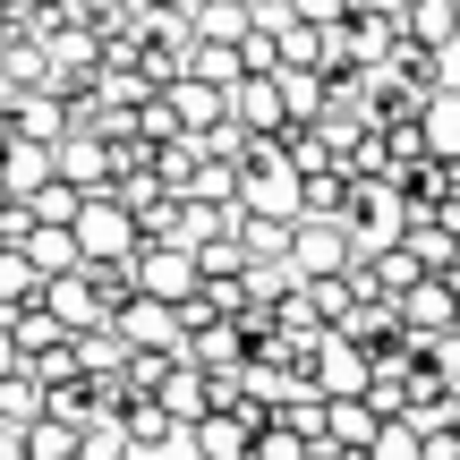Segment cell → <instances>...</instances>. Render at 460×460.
<instances>
[{"mask_svg": "<svg viewBox=\"0 0 460 460\" xmlns=\"http://www.w3.org/2000/svg\"><path fill=\"white\" fill-rule=\"evenodd\" d=\"M349 239H358V256H376V247H401L410 239V197H401L393 180H349Z\"/></svg>", "mask_w": 460, "mask_h": 460, "instance_id": "1", "label": "cell"}, {"mask_svg": "<svg viewBox=\"0 0 460 460\" xmlns=\"http://www.w3.org/2000/svg\"><path fill=\"white\" fill-rule=\"evenodd\" d=\"M68 230H77V256L85 264H128L137 247H146V239H137V222L119 214V197H85Z\"/></svg>", "mask_w": 460, "mask_h": 460, "instance_id": "2", "label": "cell"}, {"mask_svg": "<svg viewBox=\"0 0 460 460\" xmlns=\"http://www.w3.org/2000/svg\"><path fill=\"white\" fill-rule=\"evenodd\" d=\"M128 281H137V298H163V307H180V298L197 290V247L146 239V247L128 256Z\"/></svg>", "mask_w": 460, "mask_h": 460, "instance_id": "3", "label": "cell"}, {"mask_svg": "<svg viewBox=\"0 0 460 460\" xmlns=\"http://www.w3.org/2000/svg\"><path fill=\"white\" fill-rule=\"evenodd\" d=\"M349 264H358L349 222H298V239H290V273L298 281H332V273H349Z\"/></svg>", "mask_w": 460, "mask_h": 460, "instance_id": "4", "label": "cell"}, {"mask_svg": "<svg viewBox=\"0 0 460 460\" xmlns=\"http://www.w3.org/2000/svg\"><path fill=\"white\" fill-rule=\"evenodd\" d=\"M401 332H418V341L460 332V273H427L418 290H401Z\"/></svg>", "mask_w": 460, "mask_h": 460, "instance_id": "5", "label": "cell"}, {"mask_svg": "<svg viewBox=\"0 0 460 460\" xmlns=\"http://www.w3.org/2000/svg\"><path fill=\"white\" fill-rule=\"evenodd\" d=\"M51 171H60L77 197H111L119 188V154L102 146V137H60V146H51Z\"/></svg>", "mask_w": 460, "mask_h": 460, "instance_id": "6", "label": "cell"}, {"mask_svg": "<svg viewBox=\"0 0 460 460\" xmlns=\"http://www.w3.org/2000/svg\"><path fill=\"white\" fill-rule=\"evenodd\" d=\"M230 128H239V137H264V146H273V137L290 128L281 77H239V85H230Z\"/></svg>", "mask_w": 460, "mask_h": 460, "instance_id": "7", "label": "cell"}, {"mask_svg": "<svg viewBox=\"0 0 460 460\" xmlns=\"http://www.w3.org/2000/svg\"><path fill=\"white\" fill-rule=\"evenodd\" d=\"M0 85L9 94H51V43L26 26H0Z\"/></svg>", "mask_w": 460, "mask_h": 460, "instance_id": "8", "label": "cell"}, {"mask_svg": "<svg viewBox=\"0 0 460 460\" xmlns=\"http://www.w3.org/2000/svg\"><path fill=\"white\" fill-rule=\"evenodd\" d=\"M0 137H17V146H60L68 137V102L60 94H9L0 102Z\"/></svg>", "mask_w": 460, "mask_h": 460, "instance_id": "9", "label": "cell"}, {"mask_svg": "<svg viewBox=\"0 0 460 460\" xmlns=\"http://www.w3.org/2000/svg\"><path fill=\"white\" fill-rule=\"evenodd\" d=\"M43 307H51V324H68V332H102L111 315H102V298H94V273H51L43 281Z\"/></svg>", "mask_w": 460, "mask_h": 460, "instance_id": "10", "label": "cell"}, {"mask_svg": "<svg viewBox=\"0 0 460 460\" xmlns=\"http://www.w3.org/2000/svg\"><path fill=\"white\" fill-rule=\"evenodd\" d=\"M163 102H171V119H180V137H214V128H230V94H222V85H205V77H180Z\"/></svg>", "mask_w": 460, "mask_h": 460, "instance_id": "11", "label": "cell"}, {"mask_svg": "<svg viewBox=\"0 0 460 460\" xmlns=\"http://www.w3.org/2000/svg\"><path fill=\"white\" fill-rule=\"evenodd\" d=\"M230 239H239V256L247 264H290V239H298V222H273V214H230Z\"/></svg>", "mask_w": 460, "mask_h": 460, "instance_id": "12", "label": "cell"}, {"mask_svg": "<svg viewBox=\"0 0 460 460\" xmlns=\"http://www.w3.org/2000/svg\"><path fill=\"white\" fill-rule=\"evenodd\" d=\"M376 435H384V418L367 410V401H324V444L332 452L367 460V452H376Z\"/></svg>", "mask_w": 460, "mask_h": 460, "instance_id": "13", "label": "cell"}, {"mask_svg": "<svg viewBox=\"0 0 460 460\" xmlns=\"http://www.w3.org/2000/svg\"><path fill=\"white\" fill-rule=\"evenodd\" d=\"M401 43L452 51V43H460V0H410V9H401Z\"/></svg>", "mask_w": 460, "mask_h": 460, "instance_id": "14", "label": "cell"}, {"mask_svg": "<svg viewBox=\"0 0 460 460\" xmlns=\"http://www.w3.org/2000/svg\"><path fill=\"white\" fill-rule=\"evenodd\" d=\"M188 367L197 376H222V367H247V332L230 324V315H214V324L188 332Z\"/></svg>", "mask_w": 460, "mask_h": 460, "instance_id": "15", "label": "cell"}, {"mask_svg": "<svg viewBox=\"0 0 460 460\" xmlns=\"http://www.w3.org/2000/svg\"><path fill=\"white\" fill-rule=\"evenodd\" d=\"M401 247H410L427 273H460V230L444 214H410V239H401Z\"/></svg>", "mask_w": 460, "mask_h": 460, "instance_id": "16", "label": "cell"}, {"mask_svg": "<svg viewBox=\"0 0 460 460\" xmlns=\"http://www.w3.org/2000/svg\"><path fill=\"white\" fill-rule=\"evenodd\" d=\"M0 324H9V341H17V358H43V349H60V341H77V332H68V324H51V307H43V298H34V307H9V315H0Z\"/></svg>", "mask_w": 460, "mask_h": 460, "instance_id": "17", "label": "cell"}, {"mask_svg": "<svg viewBox=\"0 0 460 460\" xmlns=\"http://www.w3.org/2000/svg\"><path fill=\"white\" fill-rule=\"evenodd\" d=\"M60 180V171H51V146H0V188H9V197H43V188Z\"/></svg>", "mask_w": 460, "mask_h": 460, "instance_id": "18", "label": "cell"}, {"mask_svg": "<svg viewBox=\"0 0 460 460\" xmlns=\"http://www.w3.org/2000/svg\"><path fill=\"white\" fill-rule=\"evenodd\" d=\"M418 137H427L435 163H460V85L427 94V111H418Z\"/></svg>", "mask_w": 460, "mask_h": 460, "instance_id": "19", "label": "cell"}, {"mask_svg": "<svg viewBox=\"0 0 460 460\" xmlns=\"http://www.w3.org/2000/svg\"><path fill=\"white\" fill-rule=\"evenodd\" d=\"M349 68H384L401 51V17H349Z\"/></svg>", "mask_w": 460, "mask_h": 460, "instance_id": "20", "label": "cell"}, {"mask_svg": "<svg viewBox=\"0 0 460 460\" xmlns=\"http://www.w3.org/2000/svg\"><path fill=\"white\" fill-rule=\"evenodd\" d=\"M349 214V171H307L298 180V222H341Z\"/></svg>", "mask_w": 460, "mask_h": 460, "instance_id": "21", "label": "cell"}, {"mask_svg": "<svg viewBox=\"0 0 460 460\" xmlns=\"http://www.w3.org/2000/svg\"><path fill=\"white\" fill-rule=\"evenodd\" d=\"M119 427H128V444H137V452H163V444H180V435H188L180 418L163 410V401H128V410H119Z\"/></svg>", "mask_w": 460, "mask_h": 460, "instance_id": "22", "label": "cell"}, {"mask_svg": "<svg viewBox=\"0 0 460 460\" xmlns=\"http://www.w3.org/2000/svg\"><path fill=\"white\" fill-rule=\"evenodd\" d=\"M171 349H128V367H119V401H163V384H171Z\"/></svg>", "mask_w": 460, "mask_h": 460, "instance_id": "23", "label": "cell"}, {"mask_svg": "<svg viewBox=\"0 0 460 460\" xmlns=\"http://www.w3.org/2000/svg\"><path fill=\"white\" fill-rule=\"evenodd\" d=\"M384 77H393V85H410V94H444V51H418V43H401L393 60H384Z\"/></svg>", "mask_w": 460, "mask_h": 460, "instance_id": "24", "label": "cell"}, {"mask_svg": "<svg viewBox=\"0 0 460 460\" xmlns=\"http://www.w3.org/2000/svg\"><path fill=\"white\" fill-rule=\"evenodd\" d=\"M197 137H163V146H154V180L171 188V197H188V188H197Z\"/></svg>", "mask_w": 460, "mask_h": 460, "instance_id": "25", "label": "cell"}, {"mask_svg": "<svg viewBox=\"0 0 460 460\" xmlns=\"http://www.w3.org/2000/svg\"><path fill=\"white\" fill-rule=\"evenodd\" d=\"M34 298H43L34 256H26V247H0V315H9V307H34Z\"/></svg>", "mask_w": 460, "mask_h": 460, "instance_id": "26", "label": "cell"}, {"mask_svg": "<svg viewBox=\"0 0 460 460\" xmlns=\"http://www.w3.org/2000/svg\"><path fill=\"white\" fill-rule=\"evenodd\" d=\"M26 256H34V273H43V281H51V273H77V264H85V256H77V230H51V222H34Z\"/></svg>", "mask_w": 460, "mask_h": 460, "instance_id": "27", "label": "cell"}, {"mask_svg": "<svg viewBox=\"0 0 460 460\" xmlns=\"http://www.w3.org/2000/svg\"><path fill=\"white\" fill-rule=\"evenodd\" d=\"M34 418H43V384H34L26 367H17V376L0 384V427H9V435H26Z\"/></svg>", "mask_w": 460, "mask_h": 460, "instance_id": "28", "label": "cell"}, {"mask_svg": "<svg viewBox=\"0 0 460 460\" xmlns=\"http://www.w3.org/2000/svg\"><path fill=\"white\" fill-rule=\"evenodd\" d=\"M119 367H128V341H119V324L77 332V376H119Z\"/></svg>", "mask_w": 460, "mask_h": 460, "instance_id": "29", "label": "cell"}, {"mask_svg": "<svg viewBox=\"0 0 460 460\" xmlns=\"http://www.w3.org/2000/svg\"><path fill=\"white\" fill-rule=\"evenodd\" d=\"M273 43H281V68H315V77H324V26H307V17H290V26H281Z\"/></svg>", "mask_w": 460, "mask_h": 460, "instance_id": "30", "label": "cell"}, {"mask_svg": "<svg viewBox=\"0 0 460 460\" xmlns=\"http://www.w3.org/2000/svg\"><path fill=\"white\" fill-rule=\"evenodd\" d=\"M197 17V43H239L247 34V0H205V9H188Z\"/></svg>", "mask_w": 460, "mask_h": 460, "instance_id": "31", "label": "cell"}, {"mask_svg": "<svg viewBox=\"0 0 460 460\" xmlns=\"http://www.w3.org/2000/svg\"><path fill=\"white\" fill-rule=\"evenodd\" d=\"M188 77H205V85H222V94H230V85L247 77V68H239V43H197V51H188Z\"/></svg>", "mask_w": 460, "mask_h": 460, "instance_id": "32", "label": "cell"}, {"mask_svg": "<svg viewBox=\"0 0 460 460\" xmlns=\"http://www.w3.org/2000/svg\"><path fill=\"white\" fill-rule=\"evenodd\" d=\"M163 410L180 418V427H197V418H205V376H197V367H171V384H163Z\"/></svg>", "mask_w": 460, "mask_h": 460, "instance_id": "33", "label": "cell"}, {"mask_svg": "<svg viewBox=\"0 0 460 460\" xmlns=\"http://www.w3.org/2000/svg\"><path fill=\"white\" fill-rule=\"evenodd\" d=\"M17 444H26V460H77V427H60V418H34Z\"/></svg>", "mask_w": 460, "mask_h": 460, "instance_id": "34", "label": "cell"}, {"mask_svg": "<svg viewBox=\"0 0 460 460\" xmlns=\"http://www.w3.org/2000/svg\"><path fill=\"white\" fill-rule=\"evenodd\" d=\"M137 444H128V427L119 418H94V427H77V460H128Z\"/></svg>", "mask_w": 460, "mask_h": 460, "instance_id": "35", "label": "cell"}, {"mask_svg": "<svg viewBox=\"0 0 460 460\" xmlns=\"http://www.w3.org/2000/svg\"><path fill=\"white\" fill-rule=\"evenodd\" d=\"M298 290H307V307H315V324H332L341 332L349 324V307H358V298H349V281L332 273V281H298Z\"/></svg>", "mask_w": 460, "mask_h": 460, "instance_id": "36", "label": "cell"}, {"mask_svg": "<svg viewBox=\"0 0 460 460\" xmlns=\"http://www.w3.org/2000/svg\"><path fill=\"white\" fill-rule=\"evenodd\" d=\"M367 410H376V418L410 410V367H376V376H367Z\"/></svg>", "mask_w": 460, "mask_h": 460, "instance_id": "37", "label": "cell"}, {"mask_svg": "<svg viewBox=\"0 0 460 460\" xmlns=\"http://www.w3.org/2000/svg\"><path fill=\"white\" fill-rule=\"evenodd\" d=\"M281 102H290V119H324V77L315 68H281Z\"/></svg>", "mask_w": 460, "mask_h": 460, "instance_id": "38", "label": "cell"}, {"mask_svg": "<svg viewBox=\"0 0 460 460\" xmlns=\"http://www.w3.org/2000/svg\"><path fill=\"white\" fill-rule=\"evenodd\" d=\"M188 197H205V205H239V163H214V154H205Z\"/></svg>", "mask_w": 460, "mask_h": 460, "instance_id": "39", "label": "cell"}, {"mask_svg": "<svg viewBox=\"0 0 460 460\" xmlns=\"http://www.w3.org/2000/svg\"><path fill=\"white\" fill-rule=\"evenodd\" d=\"M367 460H427V435L410 427V418H384V435H376V452Z\"/></svg>", "mask_w": 460, "mask_h": 460, "instance_id": "40", "label": "cell"}, {"mask_svg": "<svg viewBox=\"0 0 460 460\" xmlns=\"http://www.w3.org/2000/svg\"><path fill=\"white\" fill-rule=\"evenodd\" d=\"M230 273H247L239 239H205V247H197V281H230Z\"/></svg>", "mask_w": 460, "mask_h": 460, "instance_id": "41", "label": "cell"}, {"mask_svg": "<svg viewBox=\"0 0 460 460\" xmlns=\"http://www.w3.org/2000/svg\"><path fill=\"white\" fill-rule=\"evenodd\" d=\"M315 444H307V435H290V427H264L256 435V452H247V460H307Z\"/></svg>", "mask_w": 460, "mask_h": 460, "instance_id": "42", "label": "cell"}, {"mask_svg": "<svg viewBox=\"0 0 460 460\" xmlns=\"http://www.w3.org/2000/svg\"><path fill=\"white\" fill-rule=\"evenodd\" d=\"M427 367H435V376H444L452 393H460V332H444V341H427Z\"/></svg>", "mask_w": 460, "mask_h": 460, "instance_id": "43", "label": "cell"}, {"mask_svg": "<svg viewBox=\"0 0 460 460\" xmlns=\"http://www.w3.org/2000/svg\"><path fill=\"white\" fill-rule=\"evenodd\" d=\"M290 17H307V26H341L349 0H290Z\"/></svg>", "mask_w": 460, "mask_h": 460, "instance_id": "44", "label": "cell"}, {"mask_svg": "<svg viewBox=\"0 0 460 460\" xmlns=\"http://www.w3.org/2000/svg\"><path fill=\"white\" fill-rule=\"evenodd\" d=\"M410 0H349V17H401Z\"/></svg>", "mask_w": 460, "mask_h": 460, "instance_id": "45", "label": "cell"}, {"mask_svg": "<svg viewBox=\"0 0 460 460\" xmlns=\"http://www.w3.org/2000/svg\"><path fill=\"white\" fill-rule=\"evenodd\" d=\"M17 367H26V358H17V341H9V324H0V384H9Z\"/></svg>", "mask_w": 460, "mask_h": 460, "instance_id": "46", "label": "cell"}, {"mask_svg": "<svg viewBox=\"0 0 460 460\" xmlns=\"http://www.w3.org/2000/svg\"><path fill=\"white\" fill-rule=\"evenodd\" d=\"M0 460H26V444H17V435H9V427H0Z\"/></svg>", "mask_w": 460, "mask_h": 460, "instance_id": "47", "label": "cell"}, {"mask_svg": "<svg viewBox=\"0 0 460 460\" xmlns=\"http://www.w3.org/2000/svg\"><path fill=\"white\" fill-rule=\"evenodd\" d=\"M137 9H197V0H137Z\"/></svg>", "mask_w": 460, "mask_h": 460, "instance_id": "48", "label": "cell"}, {"mask_svg": "<svg viewBox=\"0 0 460 460\" xmlns=\"http://www.w3.org/2000/svg\"><path fill=\"white\" fill-rule=\"evenodd\" d=\"M307 460H349V452H332V444H315V452H307Z\"/></svg>", "mask_w": 460, "mask_h": 460, "instance_id": "49", "label": "cell"}, {"mask_svg": "<svg viewBox=\"0 0 460 460\" xmlns=\"http://www.w3.org/2000/svg\"><path fill=\"white\" fill-rule=\"evenodd\" d=\"M444 222H452V230H460V197H452V205H444Z\"/></svg>", "mask_w": 460, "mask_h": 460, "instance_id": "50", "label": "cell"}, {"mask_svg": "<svg viewBox=\"0 0 460 460\" xmlns=\"http://www.w3.org/2000/svg\"><path fill=\"white\" fill-rule=\"evenodd\" d=\"M9 205H17V197H9V188H0V214H9Z\"/></svg>", "mask_w": 460, "mask_h": 460, "instance_id": "51", "label": "cell"}, {"mask_svg": "<svg viewBox=\"0 0 460 460\" xmlns=\"http://www.w3.org/2000/svg\"><path fill=\"white\" fill-rule=\"evenodd\" d=\"M0 146H9V137H0Z\"/></svg>", "mask_w": 460, "mask_h": 460, "instance_id": "52", "label": "cell"}]
</instances>
